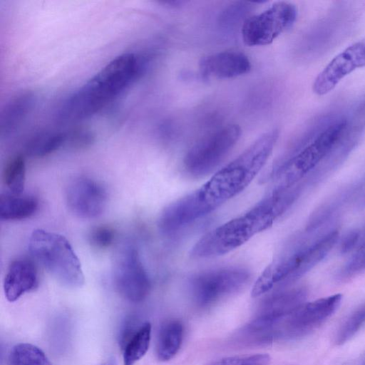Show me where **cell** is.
Instances as JSON below:
<instances>
[{"label":"cell","instance_id":"obj_23","mask_svg":"<svg viewBox=\"0 0 365 365\" xmlns=\"http://www.w3.org/2000/svg\"><path fill=\"white\" fill-rule=\"evenodd\" d=\"M2 180L11 194L22 193L26 181V163L22 155H14L6 163L3 169Z\"/></svg>","mask_w":365,"mask_h":365},{"label":"cell","instance_id":"obj_21","mask_svg":"<svg viewBox=\"0 0 365 365\" xmlns=\"http://www.w3.org/2000/svg\"><path fill=\"white\" fill-rule=\"evenodd\" d=\"M66 143V133L46 132L33 137L27 143L28 155L42 158L55 152Z\"/></svg>","mask_w":365,"mask_h":365},{"label":"cell","instance_id":"obj_2","mask_svg":"<svg viewBox=\"0 0 365 365\" xmlns=\"http://www.w3.org/2000/svg\"><path fill=\"white\" fill-rule=\"evenodd\" d=\"M302 189L298 185L271 189L245 214L213 229L192 247V258H210L227 254L255 235L271 227L295 202Z\"/></svg>","mask_w":365,"mask_h":365},{"label":"cell","instance_id":"obj_15","mask_svg":"<svg viewBox=\"0 0 365 365\" xmlns=\"http://www.w3.org/2000/svg\"><path fill=\"white\" fill-rule=\"evenodd\" d=\"M307 292L302 288L292 289L277 293L262 305L257 318L252 322L255 329H265L282 320L304 303Z\"/></svg>","mask_w":365,"mask_h":365},{"label":"cell","instance_id":"obj_19","mask_svg":"<svg viewBox=\"0 0 365 365\" xmlns=\"http://www.w3.org/2000/svg\"><path fill=\"white\" fill-rule=\"evenodd\" d=\"M38 207V200L29 195H2L0 198V218L6 221L24 220L34 215Z\"/></svg>","mask_w":365,"mask_h":365},{"label":"cell","instance_id":"obj_18","mask_svg":"<svg viewBox=\"0 0 365 365\" xmlns=\"http://www.w3.org/2000/svg\"><path fill=\"white\" fill-rule=\"evenodd\" d=\"M183 334V324L178 319L169 320L161 326L155 346L158 360L168 361L177 354L182 342Z\"/></svg>","mask_w":365,"mask_h":365},{"label":"cell","instance_id":"obj_28","mask_svg":"<svg viewBox=\"0 0 365 365\" xmlns=\"http://www.w3.org/2000/svg\"><path fill=\"white\" fill-rule=\"evenodd\" d=\"M364 269H365V242L347 262L343 270V274L352 275Z\"/></svg>","mask_w":365,"mask_h":365},{"label":"cell","instance_id":"obj_1","mask_svg":"<svg viewBox=\"0 0 365 365\" xmlns=\"http://www.w3.org/2000/svg\"><path fill=\"white\" fill-rule=\"evenodd\" d=\"M278 138L277 129L263 133L200 187L165 207L158 218L159 230L176 232L241 192L265 165Z\"/></svg>","mask_w":365,"mask_h":365},{"label":"cell","instance_id":"obj_17","mask_svg":"<svg viewBox=\"0 0 365 365\" xmlns=\"http://www.w3.org/2000/svg\"><path fill=\"white\" fill-rule=\"evenodd\" d=\"M36 97L32 92L17 94L7 103L0 120L1 135H9L23 123L34 108Z\"/></svg>","mask_w":365,"mask_h":365},{"label":"cell","instance_id":"obj_10","mask_svg":"<svg viewBox=\"0 0 365 365\" xmlns=\"http://www.w3.org/2000/svg\"><path fill=\"white\" fill-rule=\"evenodd\" d=\"M113 277L118 292L129 302H140L150 292V278L138 250L132 245L124 246L117 252Z\"/></svg>","mask_w":365,"mask_h":365},{"label":"cell","instance_id":"obj_12","mask_svg":"<svg viewBox=\"0 0 365 365\" xmlns=\"http://www.w3.org/2000/svg\"><path fill=\"white\" fill-rule=\"evenodd\" d=\"M105 187L96 180L86 176L75 178L66 190L69 210L76 216L92 219L101 215L107 205Z\"/></svg>","mask_w":365,"mask_h":365},{"label":"cell","instance_id":"obj_24","mask_svg":"<svg viewBox=\"0 0 365 365\" xmlns=\"http://www.w3.org/2000/svg\"><path fill=\"white\" fill-rule=\"evenodd\" d=\"M365 324V304L354 312L339 329L336 343L341 344L351 338Z\"/></svg>","mask_w":365,"mask_h":365},{"label":"cell","instance_id":"obj_7","mask_svg":"<svg viewBox=\"0 0 365 365\" xmlns=\"http://www.w3.org/2000/svg\"><path fill=\"white\" fill-rule=\"evenodd\" d=\"M241 133L238 125L230 124L202 138L184 157L186 172L195 177L211 173L235 145Z\"/></svg>","mask_w":365,"mask_h":365},{"label":"cell","instance_id":"obj_9","mask_svg":"<svg viewBox=\"0 0 365 365\" xmlns=\"http://www.w3.org/2000/svg\"><path fill=\"white\" fill-rule=\"evenodd\" d=\"M249 279L245 269L220 268L197 273L190 279L189 287L195 302L207 306L241 289Z\"/></svg>","mask_w":365,"mask_h":365},{"label":"cell","instance_id":"obj_30","mask_svg":"<svg viewBox=\"0 0 365 365\" xmlns=\"http://www.w3.org/2000/svg\"><path fill=\"white\" fill-rule=\"evenodd\" d=\"M361 205H365V196H364V197H363V198H362V201H361Z\"/></svg>","mask_w":365,"mask_h":365},{"label":"cell","instance_id":"obj_13","mask_svg":"<svg viewBox=\"0 0 365 365\" xmlns=\"http://www.w3.org/2000/svg\"><path fill=\"white\" fill-rule=\"evenodd\" d=\"M363 67H365V38L334 56L314 79L312 90L318 96L325 95L347 75Z\"/></svg>","mask_w":365,"mask_h":365},{"label":"cell","instance_id":"obj_4","mask_svg":"<svg viewBox=\"0 0 365 365\" xmlns=\"http://www.w3.org/2000/svg\"><path fill=\"white\" fill-rule=\"evenodd\" d=\"M130 84L125 71L110 62L63 103L59 118L73 122L91 117Z\"/></svg>","mask_w":365,"mask_h":365},{"label":"cell","instance_id":"obj_5","mask_svg":"<svg viewBox=\"0 0 365 365\" xmlns=\"http://www.w3.org/2000/svg\"><path fill=\"white\" fill-rule=\"evenodd\" d=\"M29 250L31 256L62 285L78 288L84 284L81 262L64 236L35 230L29 240Z\"/></svg>","mask_w":365,"mask_h":365},{"label":"cell","instance_id":"obj_27","mask_svg":"<svg viewBox=\"0 0 365 365\" xmlns=\"http://www.w3.org/2000/svg\"><path fill=\"white\" fill-rule=\"evenodd\" d=\"M93 140V135L89 130L77 128L66 133L65 145L73 148H84L91 145Z\"/></svg>","mask_w":365,"mask_h":365},{"label":"cell","instance_id":"obj_8","mask_svg":"<svg viewBox=\"0 0 365 365\" xmlns=\"http://www.w3.org/2000/svg\"><path fill=\"white\" fill-rule=\"evenodd\" d=\"M297 16V9L294 4L288 1L275 2L244 21L242 40L249 46L270 44L293 26Z\"/></svg>","mask_w":365,"mask_h":365},{"label":"cell","instance_id":"obj_26","mask_svg":"<svg viewBox=\"0 0 365 365\" xmlns=\"http://www.w3.org/2000/svg\"><path fill=\"white\" fill-rule=\"evenodd\" d=\"M115 239V232L108 225H98L89 232L88 240L91 246L100 250L110 247Z\"/></svg>","mask_w":365,"mask_h":365},{"label":"cell","instance_id":"obj_22","mask_svg":"<svg viewBox=\"0 0 365 365\" xmlns=\"http://www.w3.org/2000/svg\"><path fill=\"white\" fill-rule=\"evenodd\" d=\"M7 365H52L46 354L38 346L20 343L11 349Z\"/></svg>","mask_w":365,"mask_h":365},{"label":"cell","instance_id":"obj_11","mask_svg":"<svg viewBox=\"0 0 365 365\" xmlns=\"http://www.w3.org/2000/svg\"><path fill=\"white\" fill-rule=\"evenodd\" d=\"M341 299V294H336L303 303L284 318L282 334L296 338L314 331L337 309Z\"/></svg>","mask_w":365,"mask_h":365},{"label":"cell","instance_id":"obj_3","mask_svg":"<svg viewBox=\"0 0 365 365\" xmlns=\"http://www.w3.org/2000/svg\"><path fill=\"white\" fill-rule=\"evenodd\" d=\"M338 238V231L334 230L309 245L282 254L257 279L252 289V297H260L302 277L327 256Z\"/></svg>","mask_w":365,"mask_h":365},{"label":"cell","instance_id":"obj_16","mask_svg":"<svg viewBox=\"0 0 365 365\" xmlns=\"http://www.w3.org/2000/svg\"><path fill=\"white\" fill-rule=\"evenodd\" d=\"M38 285V274L34 263L28 259H17L8 267L4 279V292L11 302L34 290Z\"/></svg>","mask_w":365,"mask_h":365},{"label":"cell","instance_id":"obj_14","mask_svg":"<svg viewBox=\"0 0 365 365\" xmlns=\"http://www.w3.org/2000/svg\"><path fill=\"white\" fill-rule=\"evenodd\" d=\"M249 58L242 52L225 51L203 57L199 63L205 78L226 79L249 73L251 69Z\"/></svg>","mask_w":365,"mask_h":365},{"label":"cell","instance_id":"obj_29","mask_svg":"<svg viewBox=\"0 0 365 365\" xmlns=\"http://www.w3.org/2000/svg\"><path fill=\"white\" fill-rule=\"evenodd\" d=\"M360 240V232L353 230L349 232L344 238L341 245V252L346 253L351 250Z\"/></svg>","mask_w":365,"mask_h":365},{"label":"cell","instance_id":"obj_6","mask_svg":"<svg viewBox=\"0 0 365 365\" xmlns=\"http://www.w3.org/2000/svg\"><path fill=\"white\" fill-rule=\"evenodd\" d=\"M347 128L345 120L330 124L298 153L280 165L270 174L273 188H286L299 182L325 158L341 141Z\"/></svg>","mask_w":365,"mask_h":365},{"label":"cell","instance_id":"obj_20","mask_svg":"<svg viewBox=\"0 0 365 365\" xmlns=\"http://www.w3.org/2000/svg\"><path fill=\"white\" fill-rule=\"evenodd\" d=\"M151 339V324L145 322L123 342L124 365H134L147 352Z\"/></svg>","mask_w":365,"mask_h":365},{"label":"cell","instance_id":"obj_25","mask_svg":"<svg viewBox=\"0 0 365 365\" xmlns=\"http://www.w3.org/2000/svg\"><path fill=\"white\" fill-rule=\"evenodd\" d=\"M270 361L267 354H253L226 356L207 365H269Z\"/></svg>","mask_w":365,"mask_h":365}]
</instances>
